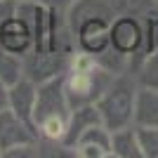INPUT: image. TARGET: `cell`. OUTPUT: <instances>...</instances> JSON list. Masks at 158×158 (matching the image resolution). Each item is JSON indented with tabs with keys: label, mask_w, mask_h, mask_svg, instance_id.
Segmentation results:
<instances>
[{
	"label": "cell",
	"mask_w": 158,
	"mask_h": 158,
	"mask_svg": "<svg viewBox=\"0 0 158 158\" xmlns=\"http://www.w3.org/2000/svg\"><path fill=\"white\" fill-rule=\"evenodd\" d=\"M113 76L116 73L106 69L102 61H97V57L83 52V50H76L71 54V64L64 73V92L71 109L83 104H97V99L104 94Z\"/></svg>",
	"instance_id": "6da1fadb"
},
{
	"label": "cell",
	"mask_w": 158,
	"mask_h": 158,
	"mask_svg": "<svg viewBox=\"0 0 158 158\" xmlns=\"http://www.w3.org/2000/svg\"><path fill=\"white\" fill-rule=\"evenodd\" d=\"M71 118V104L64 92V76L40 83L33 106V127L45 142H61Z\"/></svg>",
	"instance_id": "7a4b0ae2"
},
{
	"label": "cell",
	"mask_w": 158,
	"mask_h": 158,
	"mask_svg": "<svg viewBox=\"0 0 158 158\" xmlns=\"http://www.w3.org/2000/svg\"><path fill=\"white\" fill-rule=\"evenodd\" d=\"M137 80L130 71H120L113 76L104 94L97 99V109L109 130L135 125V102H137Z\"/></svg>",
	"instance_id": "3957f363"
},
{
	"label": "cell",
	"mask_w": 158,
	"mask_h": 158,
	"mask_svg": "<svg viewBox=\"0 0 158 158\" xmlns=\"http://www.w3.org/2000/svg\"><path fill=\"white\" fill-rule=\"evenodd\" d=\"M111 21L104 14L90 12H69V26L73 31V40L78 43L76 50L102 57L106 50H111Z\"/></svg>",
	"instance_id": "277c9868"
},
{
	"label": "cell",
	"mask_w": 158,
	"mask_h": 158,
	"mask_svg": "<svg viewBox=\"0 0 158 158\" xmlns=\"http://www.w3.org/2000/svg\"><path fill=\"white\" fill-rule=\"evenodd\" d=\"M111 47L118 54L130 59V66L135 64V59L139 57L142 47H144V24L139 17L125 12L118 14L111 21ZM127 66V71H130Z\"/></svg>",
	"instance_id": "5b68a950"
},
{
	"label": "cell",
	"mask_w": 158,
	"mask_h": 158,
	"mask_svg": "<svg viewBox=\"0 0 158 158\" xmlns=\"http://www.w3.org/2000/svg\"><path fill=\"white\" fill-rule=\"evenodd\" d=\"M21 59H24V78L40 85L57 76H64L71 64V54L54 52V50H28Z\"/></svg>",
	"instance_id": "8992f818"
},
{
	"label": "cell",
	"mask_w": 158,
	"mask_h": 158,
	"mask_svg": "<svg viewBox=\"0 0 158 158\" xmlns=\"http://www.w3.org/2000/svg\"><path fill=\"white\" fill-rule=\"evenodd\" d=\"M38 132L33 130V125H28L26 120H21L17 113L7 106L0 109V153L5 156L12 149L26 144H35L38 142Z\"/></svg>",
	"instance_id": "52a82bcc"
},
{
	"label": "cell",
	"mask_w": 158,
	"mask_h": 158,
	"mask_svg": "<svg viewBox=\"0 0 158 158\" xmlns=\"http://www.w3.org/2000/svg\"><path fill=\"white\" fill-rule=\"evenodd\" d=\"M0 47H5L7 52L19 54V57H24L33 47V31L24 17L14 14L0 24Z\"/></svg>",
	"instance_id": "ba28073f"
},
{
	"label": "cell",
	"mask_w": 158,
	"mask_h": 158,
	"mask_svg": "<svg viewBox=\"0 0 158 158\" xmlns=\"http://www.w3.org/2000/svg\"><path fill=\"white\" fill-rule=\"evenodd\" d=\"M35 97H38V85L28 78L17 80L14 85H10V99L7 106L12 109L21 120H26L28 125H33V106H35ZM35 130V127H33Z\"/></svg>",
	"instance_id": "9c48e42d"
},
{
	"label": "cell",
	"mask_w": 158,
	"mask_h": 158,
	"mask_svg": "<svg viewBox=\"0 0 158 158\" xmlns=\"http://www.w3.org/2000/svg\"><path fill=\"white\" fill-rule=\"evenodd\" d=\"M102 123V116H99L97 104H83V106H73L71 109V118H69V127H66V135L61 139V144L66 149H73V144L78 142V137L87 127Z\"/></svg>",
	"instance_id": "30bf717a"
},
{
	"label": "cell",
	"mask_w": 158,
	"mask_h": 158,
	"mask_svg": "<svg viewBox=\"0 0 158 158\" xmlns=\"http://www.w3.org/2000/svg\"><path fill=\"white\" fill-rule=\"evenodd\" d=\"M135 125H156L158 127V90L137 87Z\"/></svg>",
	"instance_id": "8fae6325"
},
{
	"label": "cell",
	"mask_w": 158,
	"mask_h": 158,
	"mask_svg": "<svg viewBox=\"0 0 158 158\" xmlns=\"http://www.w3.org/2000/svg\"><path fill=\"white\" fill-rule=\"evenodd\" d=\"M111 156H116V158H142V149H139L137 127L135 125L111 130Z\"/></svg>",
	"instance_id": "7c38bea8"
},
{
	"label": "cell",
	"mask_w": 158,
	"mask_h": 158,
	"mask_svg": "<svg viewBox=\"0 0 158 158\" xmlns=\"http://www.w3.org/2000/svg\"><path fill=\"white\" fill-rule=\"evenodd\" d=\"M130 73L135 76L139 87L158 90V52H151V54H146V57H142L130 69Z\"/></svg>",
	"instance_id": "4fadbf2b"
},
{
	"label": "cell",
	"mask_w": 158,
	"mask_h": 158,
	"mask_svg": "<svg viewBox=\"0 0 158 158\" xmlns=\"http://www.w3.org/2000/svg\"><path fill=\"white\" fill-rule=\"evenodd\" d=\"M24 78V59L14 52H7L0 47V80L5 85H14L17 80Z\"/></svg>",
	"instance_id": "5bb4252c"
},
{
	"label": "cell",
	"mask_w": 158,
	"mask_h": 158,
	"mask_svg": "<svg viewBox=\"0 0 158 158\" xmlns=\"http://www.w3.org/2000/svg\"><path fill=\"white\" fill-rule=\"evenodd\" d=\"M142 158H158V127L156 125H135Z\"/></svg>",
	"instance_id": "9a60e30c"
},
{
	"label": "cell",
	"mask_w": 158,
	"mask_h": 158,
	"mask_svg": "<svg viewBox=\"0 0 158 158\" xmlns=\"http://www.w3.org/2000/svg\"><path fill=\"white\" fill-rule=\"evenodd\" d=\"M73 156L76 158H109V153L94 144H76L73 146Z\"/></svg>",
	"instance_id": "2e32d148"
},
{
	"label": "cell",
	"mask_w": 158,
	"mask_h": 158,
	"mask_svg": "<svg viewBox=\"0 0 158 158\" xmlns=\"http://www.w3.org/2000/svg\"><path fill=\"white\" fill-rule=\"evenodd\" d=\"M35 2H40V5L45 7V10H50V12H57V14H66L69 17V12H71V7L78 2V0H35Z\"/></svg>",
	"instance_id": "e0dca14e"
},
{
	"label": "cell",
	"mask_w": 158,
	"mask_h": 158,
	"mask_svg": "<svg viewBox=\"0 0 158 158\" xmlns=\"http://www.w3.org/2000/svg\"><path fill=\"white\" fill-rule=\"evenodd\" d=\"M17 7H19L17 0H0V24L7 21L10 17H14V14H17Z\"/></svg>",
	"instance_id": "ac0fdd59"
},
{
	"label": "cell",
	"mask_w": 158,
	"mask_h": 158,
	"mask_svg": "<svg viewBox=\"0 0 158 158\" xmlns=\"http://www.w3.org/2000/svg\"><path fill=\"white\" fill-rule=\"evenodd\" d=\"M7 99H10V85L0 80V109H7Z\"/></svg>",
	"instance_id": "d6986e66"
},
{
	"label": "cell",
	"mask_w": 158,
	"mask_h": 158,
	"mask_svg": "<svg viewBox=\"0 0 158 158\" xmlns=\"http://www.w3.org/2000/svg\"><path fill=\"white\" fill-rule=\"evenodd\" d=\"M127 2H130V5H137V2H139V0H127Z\"/></svg>",
	"instance_id": "ffe728a7"
},
{
	"label": "cell",
	"mask_w": 158,
	"mask_h": 158,
	"mask_svg": "<svg viewBox=\"0 0 158 158\" xmlns=\"http://www.w3.org/2000/svg\"><path fill=\"white\" fill-rule=\"evenodd\" d=\"M151 2H153V5H158V0H151Z\"/></svg>",
	"instance_id": "44dd1931"
},
{
	"label": "cell",
	"mask_w": 158,
	"mask_h": 158,
	"mask_svg": "<svg viewBox=\"0 0 158 158\" xmlns=\"http://www.w3.org/2000/svg\"><path fill=\"white\" fill-rule=\"evenodd\" d=\"M17 2H26V0H17Z\"/></svg>",
	"instance_id": "7402d4cb"
},
{
	"label": "cell",
	"mask_w": 158,
	"mask_h": 158,
	"mask_svg": "<svg viewBox=\"0 0 158 158\" xmlns=\"http://www.w3.org/2000/svg\"><path fill=\"white\" fill-rule=\"evenodd\" d=\"M0 158H2V153H0Z\"/></svg>",
	"instance_id": "603a6c76"
}]
</instances>
